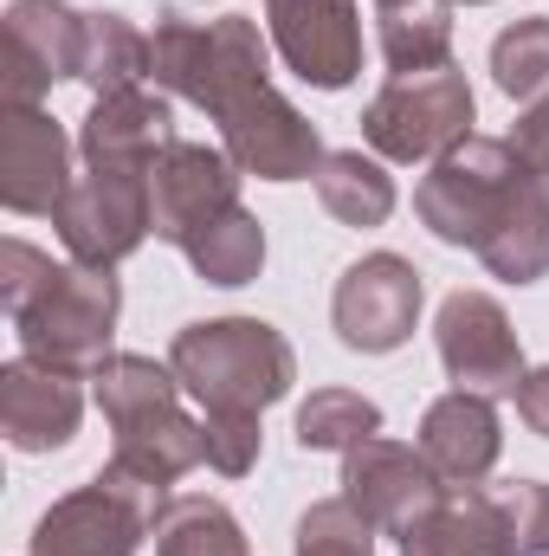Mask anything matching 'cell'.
<instances>
[{"instance_id":"6da1fadb","label":"cell","mask_w":549,"mask_h":556,"mask_svg":"<svg viewBox=\"0 0 549 556\" xmlns=\"http://www.w3.org/2000/svg\"><path fill=\"white\" fill-rule=\"evenodd\" d=\"M413 214L439 247L478 253V266L505 285L549 278V188L511 137L472 130L446 155H433L413 188Z\"/></svg>"},{"instance_id":"7a4b0ae2","label":"cell","mask_w":549,"mask_h":556,"mask_svg":"<svg viewBox=\"0 0 549 556\" xmlns=\"http://www.w3.org/2000/svg\"><path fill=\"white\" fill-rule=\"evenodd\" d=\"M91 402L104 408L117 446H111V472L137 479L168 492L175 479H188L194 466H207V420L188 415L181 402V382L168 363L137 356V350H117L111 363L91 369Z\"/></svg>"},{"instance_id":"3957f363","label":"cell","mask_w":549,"mask_h":556,"mask_svg":"<svg viewBox=\"0 0 549 556\" xmlns=\"http://www.w3.org/2000/svg\"><path fill=\"white\" fill-rule=\"evenodd\" d=\"M168 369L201 415H266L297 382V350L266 317H201L175 330Z\"/></svg>"},{"instance_id":"277c9868","label":"cell","mask_w":549,"mask_h":556,"mask_svg":"<svg viewBox=\"0 0 549 556\" xmlns=\"http://www.w3.org/2000/svg\"><path fill=\"white\" fill-rule=\"evenodd\" d=\"M149 78L155 91L220 117L233 98L272 78V33H259V20L246 13H220V20L162 13L149 33Z\"/></svg>"},{"instance_id":"5b68a950","label":"cell","mask_w":549,"mask_h":556,"mask_svg":"<svg viewBox=\"0 0 549 556\" xmlns=\"http://www.w3.org/2000/svg\"><path fill=\"white\" fill-rule=\"evenodd\" d=\"M117 317H124V285L111 266H46L33 285V298L13 311V337L20 356H39L52 369L91 376L98 363H111L117 350Z\"/></svg>"},{"instance_id":"8992f818","label":"cell","mask_w":549,"mask_h":556,"mask_svg":"<svg viewBox=\"0 0 549 556\" xmlns=\"http://www.w3.org/2000/svg\"><path fill=\"white\" fill-rule=\"evenodd\" d=\"M472 124H478V98L459 65L401 72L362 104V142L382 162H433L472 137Z\"/></svg>"},{"instance_id":"52a82bcc","label":"cell","mask_w":549,"mask_h":556,"mask_svg":"<svg viewBox=\"0 0 549 556\" xmlns=\"http://www.w3.org/2000/svg\"><path fill=\"white\" fill-rule=\"evenodd\" d=\"M175 492L137 485L111 466H98L78 492L52 498L33 525L26 556H137L142 538H155V518Z\"/></svg>"},{"instance_id":"ba28073f","label":"cell","mask_w":549,"mask_h":556,"mask_svg":"<svg viewBox=\"0 0 549 556\" xmlns=\"http://www.w3.org/2000/svg\"><path fill=\"white\" fill-rule=\"evenodd\" d=\"M149 168L155 162H85V175L72 181V194L52 214V227H59V240L78 266H111L117 273L130 253H142V240L155 233Z\"/></svg>"},{"instance_id":"9c48e42d","label":"cell","mask_w":549,"mask_h":556,"mask_svg":"<svg viewBox=\"0 0 549 556\" xmlns=\"http://www.w3.org/2000/svg\"><path fill=\"white\" fill-rule=\"evenodd\" d=\"M420 304H426V278L413 260L362 253L356 266H343L330 291V330L356 356H395L420 324Z\"/></svg>"},{"instance_id":"30bf717a","label":"cell","mask_w":549,"mask_h":556,"mask_svg":"<svg viewBox=\"0 0 549 556\" xmlns=\"http://www.w3.org/2000/svg\"><path fill=\"white\" fill-rule=\"evenodd\" d=\"M433 350H439V369L452 376V389H478L491 402L518 395V382L531 376L524 343L491 291H465V285L446 291L439 317H433Z\"/></svg>"},{"instance_id":"8fae6325","label":"cell","mask_w":549,"mask_h":556,"mask_svg":"<svg viewBox=\"0 0 549 556\" xmlns=\"http://www.w3.org/2000/svg\"><path fill=\"white\" fill-rule=\"evenodd\" d=\"M240 181H246V175L233 168V155H227V149L175 137L162 155H155V168H149L155 240H162V247H175V253H188L214 220H227V214L240 207Z\"/></svg>"},{"instance_id":"7c38bea8","label":"cell","mask_w":549,"mask_h":556,"mask_svg":"<svg viewBox=\"0 0 549 556\" xmlns=\"http://www.w3.org/2000/svg\"><path fill=\"white\" fill-rule=\"evenodd\" d=\"M214 124H220V149L233 155V168L253 175V181H310L317 162L330 155L317 124L278 91L272 78L253 85L246 98H233Z\"/></svg>"},{"instance_id":"4fadbf2b","label":"cell","mask_w":549,"mask_h":556,"mask_svg":"<svg viewBox=\"0 0 549 556\" xmlns=\"http://www.w3.org/2000/svg\"><path fill=\"white\" fill-rule=\"evenodd\" d=\"M85 26L91 13H78L72 0H13L0 26V104H46L52 85L78 78Z\"/></svg>"},{"instance_id":"5bb4252c","label":"cell","mask_w":549,"mask_h":556,"mask_svg":"<svg viewBox=\"0 0 549 556\" xmlns=\"http://www.w3.org/2000/svg\"><path fill=\"white\" fill-rule=\"evenodd\" d=\"M343 498L382 531V538H408L413 525L446 498V479L433 472V459L408 446V440H388V433H369L343 453Z\"/></svg>"},{"instance_id":"9a60e30c","label":"cell","mask_w":549,"mask_h":556,"mask_svg":"<svg viewBox=\"0 0 549 556\" xmlns=\"http://www.w3.org/2000/svg\"><path fill=\"white\" fill-rule=\"evenodd\" d=\"M266 33L310 91H349L362 72V0H266Z\"/></svg>"},{"instance_id":"2e32d148","label":"cell","mask_w":549,"mask_h":556,"mask_svg":"<svg viewBox=\"0 0 549 556\" xmlns=\"http://www.w3.org/2000/svg\"><path fill=\"white\" fill-rule=\"evenodd\" d=\"M72 181L65 124L46 104H0V207L20 220H52Z\"/></svg>"},{"instance_id":"e0dca14e","label":"cell","mask_w":549,"mask_h":556,"mask_svg":"<svg viewBox=\"0 0 549 556\" xmlns=\"http://www.w3.org/2000/svg\"><path fill=\"white\" fill-rule=\"evenodd\" d=\"M85 382L72 369H52L39 356H13L0 369V433L13 453H59L78 440L85 420Z\"/></svg>"},{"instance_id":"ac0fdd59","label":"cell","mask_w":549,"mask_h":556,"mask_svg":"<svg viewBox=\"0 0 549 556\" xmlns=\"http://www.w3.org/2000/svg\"><path fill=\"white\" fill-rule=\"evenodd\" d=\"M420 453L433 459V472L446 485H485L491 466H498V453H505L498 402L478 395V389H446L420 415Z\"/></svg>"},{"instance_id":"d6986e66","label":"cell","mask_w":549,"mask_h":556,"mask_svg":"<svg viewBox=\"0 0 549 556\" xmlns=\"http://www.w3.org/2000/svg\"><path fill=\"white\" fill-rule=\"evenodd\" d=\"M175 142V98L168 91H111L91 98L85 124H78V155L85 162H155Z\"/></svg>"},{"instance_id":"ffe728a7","label":"cell","mask_w":549,"mask_h":556,"mask_svg":"<svg viewBox=\"0 0 549 556\" xmlns=\"http://www.w3.org/2000/svg\"><path fill=\"white\" fill-rule=\"evenodd\" d=\"M401 556H518L505 498L491 485H446V498L401 538Z\"/></svg>"},{"instance_id":"44dd1931","label":"cell","mask_w":549,"mask_h":556,"mask_svg":"<svg viewBox=\"0 0 549 556\" xmlns=\"http://www.w3.org/2000/svg\"><path fill=\"white\" fill-rule=\"evenodd\" d=\"M317 201H323V214L330 220H343V227H382L388 214H395V175H388V162L382 155H362V149H330L323 162H317Z\"/></svg>"},{"instance_id":"7402d4cb","label":"cell","mask_w":549,"mask_h":556,"mask_svg":"<svg viewBox=\"0 0 549 556\" xmlns=\"http://www.w3.org/2000/svg\"><path fill=\"white\" fill-rule=\"evenodd\" d=\"M375 39L388 72H433L452 65V0H401V7H375Z\"/></svg>"},{"instance_id":"603a6c76","label":"cell","mask_w":549,"mask_h":556,"mask_svg":"<svg viewBox=\"0 0 549 556\" xmlns=\"http://www.w3.org/2000/svg\"><path fill=\"white\" fill-rule=\"evenodd\" d=\"M155 556H253L246 525L201 492H175L155 518Z\"/></svg>"},{"instance_id":"cb8c5ba5","label":"cell","mask_w":549,"mask_h":556,"mask_svg":"<svg viewBox=\"0 0 549 556\" xmlns=\"http://www.w3.org/2000/svg\"><path fill=\"white\" fill-rule=\"evenodd\" d=\"M78 85H85L91 98H111V91H137V85H149V33H142L130 13H91Z\"/></svg>"},{"instance_id":"d4e9b609","label":"cell","mask_w":549,"mask_h":556,"mask_svg":"<svg viewBox=\"0 0 549 556\" xmlns=\"http://www.w3.org/2000/svg\"><path fill=\"white\" fill-rule=\"evenodd\" d=\"M181 260L207 278V285L240 291V285H253V278L266 273V227H259V214L233 207V214H227V220H214V227H207Z\"/></svg>"},{"instance_id":"484cf974","label":"cell","mask_w":549,"mask_h":556,"mask_svg":"<svg viewBox=\"0 0 549 556\" xmlns=\"http://www.w3.org/2000/svg\"><path fill=\"white\" fill-rule=\"evenodd\" d=\"M491 85L511 104H544L549 98V13L511 20L491 39Z\"/></svg>"},{"instance_id":"4316f807","label":"cell","mask_w":549,"mask_h":556,"mask_svg":"<svg viewBox=\"0 0 549 556\" xmlns=\"http://www.w3.org/2000/svg\"><path fill=\"white\" fill-rule=\"evenodd\" d=\"M369 433H382V408L356 389H310V402L297 408V446L304 453H349Z\"/></svg>"},{"instance_id":"83f0119b","label":"cell","mask_w":549,"mask_h":556,"mask_svg":"<svg viewBox=\"0 0 549 556\" xmlns=\"http://www.w3.org/2000/svg\"><path fill=\"white\" fill-rule=\"evenodd\" d=\"M375 525L336 492V498H317L304 505L297 531H291V556H375Z\"/></svg>"},{"instance_id":"f1b7e54d","label":"cell","mask_w":549,"mask_h":556,"mask_svg":"<svg viewBox=\"0 0 549 556\" xmlns=\"http://www.w3.org/2000/svg\"><path fill=\"white\" fill-rule=\"evenodd\" d=\"M201 420H207V466L220 479H246L259 466V446H266L259 415H201Z\"/></svg>"},{"instance_id":"f546056e","label":"cell","mask_w":549,"mask_h":556,"mask_svg":"<svg viewBox=\"0 0 549 556\" xmlns=\"http://www.w3.org/2000/svg\"><path fill=\"white\" fill-rule=\"evenodd\" d=\"M46 266H52V253H39L26 240H0V304H7V317L33 298V285L46 278Z\"/></svg>"},{"instance_id":"4dcf8cb0","label":"cell","mask_w":549,"mask_h":556,"mask_svg":"<svg viewBox=\"0 0 549 556\" xmlns=\"http://www.w3.org/2000/svg\"><path fill=\"white\" fill-rule=\"evenodd\" d=\"M511 142H518V155L537 168V181L549 188V98H544V104H524V117H518Z\"/></svg>"},{"instance_id":"1f68e13d","label":"cell","mask_w":549,"mask_h":556,"mask_svg":"<svg viewBox=\"0 0 549 556\" xmlns=\"http://www.w3.org/2000/svg\"><path fill=\"white\" fill-rule=\"evenodd\" d=\"M518 415H524V427H531L537 440H549V369H531V376L518 382Z\"/></svg>"},{"instance_id":"d6a6232c","label":"cell","mask_w":549,"mask_h":556,"mask_svg":"<svg viewBox=\"0 0 549 556\" xmlns=\"http://www.w3.org/2000/svg\"><path fill=\"white\" fill-rule=\"evenodd\" d=\"M452 7H491V0H452Z\"/></svg>"}]
</instances>
